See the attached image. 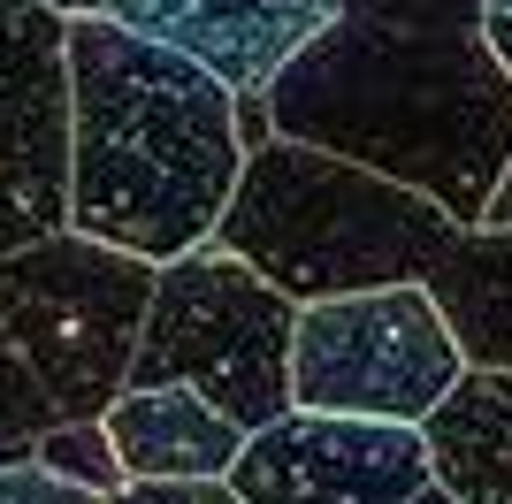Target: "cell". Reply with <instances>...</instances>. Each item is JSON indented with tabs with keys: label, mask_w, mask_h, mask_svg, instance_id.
<instances>
[{
	"label": "cell",
	"mask_w": 512,
	"mask_h": 504,
	"mask_svg": "<svg viewBox=\"0 0 512 504\" xmlns=\"http://www.w3.org/2000/svg\"><path fill=\"white\" fill-rule=\"evenodd\" d=\"M260 115L276 138L383 168L474 230L512 161V77L490 54V0H337Z\"/></svg>",
	"instance_id": "6da1fadb"
},
{
	"label": "cell",
	"mask_w": 512,
	"mask_h": 504,
	"mask_svg": "<svg viewBox=\"0 0 512 504\" xmlns=\"http://www.w3.org/2000/svg\"><path fill=\"white\" fill-rule=\"evenodd\" d=\"M69 54V230L146 268L199 252L245 168L237 92L107 16L62 31Z\"/></svg>",
	"instance_id": "7a4b0ae2"
},
{
	"label": "cell",
	"mask_w": 512,
	"mask_h": 504,
	"mask_svg": "<svg viewBox=\"0 0 512 504\" xmlns=\"http://www.w3.org/2000/svg\"><path fill=\"white\" fill-rule=\"evenodd\" d=\"M451 237L459 222L428 191L299 138H260L214 222V245L237 252L291 306L428 283Z\"/></svg>",
	"instance_id": "3957f363"
},
{
	"label": "cell",
	"mask_w": 512,
	"mask_h": 504,
	"mask_svg": "<svg viewBox=\"0 0 512 504\" xmlns=\"http://www.w3.org/2000/svg\"><path fill=\"white\" fill-rule=\"evenodd\" d=\"M153 306V268L77 230H54L0 260V428L39 443L46 428L100 420L130 382V352Z\"/></svg>",
	"instance_id": "277c9868"
},
{
	"label": "cell",
	"mask_w": 512,
	"mask_h": 504,
	"mask_svg": "<svg viewBox=\"0 0 512 504\" xmlns=\"http://www.w3.org/2000/svg\"><path fill=\"white\" fill-rule=\"evenodd\" d=\"M291 329H299V306L207 237L199 252L153 268V306L123 390L176 382V390H199L245 436H260L291 413Z\"/></svg>",
	"instance_id": "5b68a950"
},
{
	"label": "cell",
	"mask_w": 512,
	"mask_h": 504,
	"mask_svg": "<svg viewBox=\"0 0 512 504\" xmlns=\"http://www.w3.org/2000/svg\"><path fill=\"white\" fill-rule=\"evenodd\" d=\"M459 375H467V352L444 329L428 283L299 306V329H291V405L299 413L428 428V413L459 390Z\"/></svg>",
	"instance_id": "8992f818"
},
{
	"label": "cell",
	"mask_w": 512,
	"mask_h": 504,
	"mask_svg": "<svg viewBox=\"0 0 512 504\" xmlns=\"http://www.w3.org/2000/svg\"><path fill=\"white\" fill-rule=\"evenodd\" d=\"M62 16L0 0V260L69 230V54Z\"/></svg>",
	"instance_id": "52a82bcc"
},
{
	"label": "cell",
	"mask_w": 512,
	"mask_h": 504,
	"mask_svg": "<svg viewBox=\"0 0 512 504\" xmlns=\"http://www.w3.org/2000/svg\"><path fill=\"white\" fill-rule=\"evenodd\" d=\"M436 482L421 428L398 420H344V413H291L245 436L230 466L237 504H413Z\"/></svg>",
	"instance_id": "ba28073f"
},
{
	"label": "cell",
	"mask_w": 512,
	"mask_h": 504,
	"mask_svg": "<svg viewBox=\"0 0 512 504\" xmlns=\"http://www.w3.org/2000/svg\"><path fill=\"white\" fill-rule=\"evenodd\" d=\"M100 16L199 62L237 100H268V84L329 31L337 0H100Z\"/></svg>",
	"instance_id": "9c48e42d"
},
{
	"label": "cell",
	"mask_w": 512,
	"mask_h": 504,
	"mask_svg": "<svg viewBox=\"0 0 512 504\" xmlns=\"http://www.w3.org/2000/svg\"><path fill=\"white\" fill-rule=\"evenodd\" d=\"M123 482H230L245 428L222 420L199 390L153 382V390H115V405L100 413Z\"/></svg>",
	"instance_id": "30bf717a"
},
{
	"label": "cell",
	"mask_w": 512,
	"mask_h": 504,
	"mask_svg": "<svg viewBox=\"0 0 512 504\" xmlns=\"http://www.w3.org/2000/svg\"><path fill=\"white\" fill-rule=\"evenodd\" d=\"M421 436L436 459V482L459 504H512V375L467 367Z\"/></svg>",
	"instance_id": "8fae6325"
},
{
	"label": "cell",
	"mask_w": 512,
	"mask_h": 504,
	"mask_svg": "<svg viewBox=\"0 0 512 504\" xmlns=\"http://www.w3.org/2000/svg\"><path fill=\"white\" fill-rule=\"evenodd\" d=\"M428 298L459 336L467 367L512 375V230H459L428 275Z\"/></svg>",
	"instance_id": "7c38bea8"
},
{
	"label": "cell",
	"mask_w": 512,
	"mask_h": 504,
	"mask_svg": "<svg viewBox=\"0 0 512 504\" xmlns=\"http://www.w3.org/2000/svg\"><path fill=\"white\" fill-rule=\"evenodd\" d=\"M31 459L46 466V474H62V482L92 489V497H123V466H115V443H107L100 420H69V428H46L39 443H31Z\"/></svg>",
	"instance_id": "4fadbf2b"
},
{
	"label": "cell",
	"mask_w": 512,
	"mask_h": 504,
	"mask_svg": "<svg viewBox=\"0 0 512 504\" xmlns=\"http://www.w3.org/2000/svg\"><path fill=\"white\" fill-rule=\"evenodd\" d=\"M0 504H107V497L62 482V474H46L39 459H16V466H0Z\"/></svg>",
	"instance_id": "5bb4252c"
},
{
	"label": "cell",
	"mask_w": 512,
	"mask_h": 504,
	"mask_svg": "<svg viewBox=\"0 0 512 504\" xmlns=\"http://www.w3.org/2000/svg\"><path fill=\"white\" fill-rule=\"evenodd\" d=\"M474 230H512V161H505V176H497V191H490V207H482Z\"/></svg>",
	"instance_id": "9a60e30c"
},
{
	"label": "cell",
	"mask_w": 512,
	"mask_h": 504,
	"mask_svg": "<svg viewBox=\"0 0 512 504\" xmlns=\"http://www.w3.org/2000/svg\"><path fill=\"white\" fill-rule=\"evenodd\" d=\"M490 54L505 62V77H512V0H490Z\"/></svg>",
	"instance_id": "2e32d148"
},
{
	"label": "cell",
	"mask_w": 512,
	"mask_h": 504,
	"mask_svg": "<svg viewBox=\"0 0 512 504\" xmlns=\"http://www.w3.org/2000/svg\"><path fill=\"white\" fill-rule=\"evenodd\" d=\"M46 16H62V23H77V16H100V0H39Z\"/></svg>",
	"instance_id": "e0dca14e"
},
{
	"label": "cell",
	"mask_w": 512,
	"mask_h": 504,
	"mask_svg": "<svg viewBox=\"0 0 512 504\" xmlns=\"http://www.w3.org/2000/svg\"><path fill=\"white\" fill-rule=\"evenodd\" d=\"M16 459H31V443H23V436H8V428H0V466H16Z\"/></svg>",
	"instance_id": "ac0fdd59"
},
{
	"label": "cell",
	"mask_w": 512,
	"mask_h": 504,
	"mask_svg": "<svg viewBox=\"0 0 512 504\" xmlns=\"http://www.w3.org/2000/svg\"><path fill=\"white\" fill-rule=\"evenodd\" d=\"M413 504H459V497H451L444 482H428V489H421V497H413Z\"/></svg>",
	"instance_id": "d6986e66"
}]
</instances>
